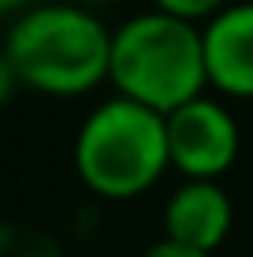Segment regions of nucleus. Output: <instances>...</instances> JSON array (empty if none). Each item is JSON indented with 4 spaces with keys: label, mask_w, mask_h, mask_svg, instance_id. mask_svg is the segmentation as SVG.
<instances>
[{
    "label": "nucleus",
    "mask_w": 253,
    "mask_h": 257,
    "mask_svg": "<svg viewBox=\"0 0 253 257\" xmlns=\"http://www.w3.org/2000/svg\"><path fill=\"white\" fill-rule=\"evenodd\" d=\"M15 86H19V78H15L12 64L4 60V52H0V108H4V104H8V97L15 93Z\"/></svg>",
    "instance_id": "obj_10"
},
{
    "label": "nucleus",
    "mask_w": 253,
    "mask_h": 257,
    "mask_svg": "<svg viewBox=\"0 0 253 257\" xmlns=\"http://www.w3.org/2000/svg\"><path fill=\"white\" fill-rule=\"evenodd\" d=\"M138 257H208V253H197V250H186V246H175L168 238H156L153 246H145Z\"/></svg>",
    "instance_id": "obj_9"
},
{
    "label": "nucleus",
    "mask_w": 253,
    "mask_h": 257,
    "mask_svg": "<svg viewBox=\"0 0 253 257\" xmlns=\"http://www.w3.org/2000/svg\"><path fill=\"white\" fill-rule=\"evenodd\" d=\"M231 0H156V12H168V15H179V19H212L216 12H223Z\"/></svg>",
    "instance_id": "obj_8"
},
{
    "label": "nucleus",
    "mask_w": 253,
    "mask_h": 257,
    "mask_svg": "<svg viewBox=\"0 0 253 257\" xmlns=\"http://www.w3.org/2000/svg\"><path fill=\"white\" fill-rule=\"evenodd\" d=\"M205 75L227 97H253V0L227 4L201 26Z\"/></svg>",
    "instance_id": "obj_6"
},
{
    "label": "nucleus",
    "mask_w": 253,
    "mask_h": 257,
    "mask_svg": "<svg viewBox=\"0 0 253 257\" xmlns=\"http://www.w3.org/2000/svg\"><path fill=\"white\" fill-rule=\"evenodd\" d=\"M108 78L119 97L168 112L190 104L208 86L201 26L168 12H145L112 30Z\"/></svg>",
    "instance_id": "obj_2"
},
{
    "label": "nucleus",
    "mask_w": 253,
    "mask_h": 257,
    "mask_svg": "<svg viewBox=\"0 0 253 257\" xmlns=\"http://www.w3.org/2000/svg\"><path fill=\"white\" fill-rule=\"evenodd\" d=\"M234 205L220 183L186 179L164 201V238L212 257L231 235Z\"/></svg>",
    "instance_id": "obj_5"
},
{
    "label": "nucleus",
    "mask_w": 253,
    "mask_h": 257,
    "mask_svg": "<svg viewBox=\"0 0 253 257\" xmlns=\"http://www.w3.org/2000/svg\"><path fill=\"white\" fill-rule=\"evenodd\" d=\"M0 257H56V246L38 231L0 227Z\"/></svg>",
    "instance_id": "obj_7"
},
{
    "label": "nucleus",
    "mask_w": 253,
    "mask_h": 257,
    "mask_svg": "<svg viewBox=\"0 0 253 257\" xmlns=\"http://www.w3.org/2000/svg\"><path fill=\"white\" fill-rule=\"evenodd\" d=\"M75 168L101 198L127 201L153 187L168 168V123L160 112L108 97L82 119L75 135Z\"/></svg>",
    "instance_id": "obj_3"
},
{
    "label": "nucleus",
    "mask_w": 253,
    "mask_h": 257,
    "mask_svg": "<svg viewBox=\"0 0 253 257\" xmlns=\"http://www.w3.org/2000/svg\"><path fill=\"white\" fill-rule=\"evenodd\" d=\"M0 52L19 86L75 97L108 78L112 30L82 4H34L15 15Z\"/></svg>",
    "instance_id": "obj_1"
},
{
    "label": "nucleus",
    "mask_w": 253,
    "mask_h": 257,
    "mask_svg": "<svg viewBox=\"0 0 253 257\" xmlns=\"http://www.w3.org/2000/svg\"><path fill=\"white\" fill-rule=\"evenodd\" d=\"M75 4H82V8H86V4H112V0H75Z\"/></svg>",
    "instance_id": "obj_12"
},
{
    "label": "nucleus",
    "mask_w": 253,
    "mask_h": 257,
    "mask_svg": "<svg viewBox=\"0 0 253 257\" xmlns=\"http://www.w3.org/2000/svg\"><path fill=\"white\" fill-rule=\"evenodd\" d=\"M164 123H168V161L186 179L216 183L238 157V119L212 97H194L190 104L168 112Z\"/></svg>",
    "instance_id": "obj_4"
},
{
    "label": "nucleus",
    "mask_w": 253,
    "mask_h": 257,
    "mask_svg": "<svg viewBox=\"0 0 253 257\" xmlns=\"http://www.w3.org/2000/svg\"><path fill=\"white\" fill-rule=\"evenodd\" d=\"M30 0H0V15H23Z\"/></svg>",
    "instance_id": "obj_11"
}]
</instances>
